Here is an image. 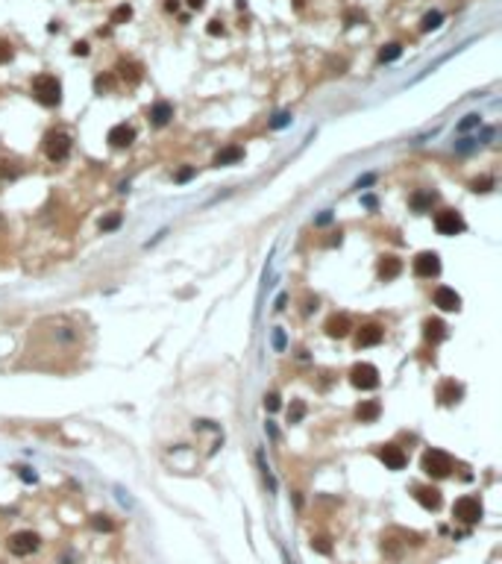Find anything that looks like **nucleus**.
Listing matches in <instances>:
<instances>
[{
	"instance_id": "c03bdc74",
	"label": "nucleus",
	"mask_w": 502,
	"mask_h": 564,
	"mask_svg": "<svg viewBox=\"0 0 502 564\" xmlns=\"http://www.w3.org/2000/svg\"><path fill=\"white\" fill-rule=\"evenodd\" d=\"M164 6H168V12H176V9H179V3H176V0H168Z\"/></svg>"
},
{
	"instance_id": "a19ab883",
	"label": "nucleus",
	"mask_w": 502,
	"mask_h": 564,
	"mask_svg": "<svg viewBox=\"0 0 502 564\" xmlns=\"http://www.w3.org/2000/svg\"><path fill=\"white\" fill-rule=\"evenodd\" d=\"M355 21H364L362 12H347V27H355Z\"/></svg>"
},
{
	"instance_id": "c85d7f7f",
	"label": "nucleus",
	"mask_w": 502,
	"mask_h": 564,
	"mask_svg": "<svg viewBox=\"0 0 502 564\" xmlns=\"http://www.w3.org/2000/svg\"><path fill=\"white\" fill-rule=\"evenodd\" d=\"M91 526L97 529V532H112V529H115V523H112L106 514H94V517H91Z\"/></svg>"
},
{
	"instance_id": "aec40b11",
	"label": "nucleus",
	"mask_w": 502,
	"mask_h": 564,
	"mask_svg": "<svg viewBox=\"0 0 502 564\" xmlns=\"http://www.w3.org/2000/svg\"><path fill=\"white\" fill-rule=\"evenodd\" d=\"M171 118H174V106L168 103V100L153 103V109H150V124H153V127H168V124H171Z\"/></svg>"
},
{
	"instance_id": "7c9ffc66",
	"label": "nucleus",
	"mask_w": 502,
	"mask_h": 564,
	"mask_svg": "<svg viewBox=\"0 0 502 564\" xmlns=\"http://www.w3.org/2000/svg\"><path fill=\"white\" fill-rule=\"evenodd\" d=\"M112 82H115V77H112V74H106V77H97V80H94V88H97V94L109 91V88H112Z\"/></svg>"
},
{
	"instance_id": "a878e982",
	"label": "nucleus",
	"mask_w": 502,
	"mask_h": 564,
	"mask_svg": "<svg viewBox=\"0 0 502 564\" xmlns=\"http://www.w3.org/2000/svg\"><path fill=\"white\" fill-rule=\"evenodd\" d=\"M305 417V403L303 400H294L291 409H288V423H300Z\"/></svg>"
},
{
	"instance_id": "cd10ccee",
	"label": "nucleus",
	"mask_w": 502,
	"mask_h": 564,
	"mask_svg": "<svg viewBox=\"0 0 502 564\" xmlns=\"http://www.w3.org/2000/svg\"><path fill=\"white\" fill-rule=\"evenodd\" d=\"M12 59H15V44L9 38H0V65H9Z\"/></svg>"
},
{
	"instance_id": "4c0bfd02",
	"label": "nucleus",
	"mask_w": 502,
	"mask_h": 564,
	"mask_svg": "<svg viewBox=\"0 0 502 564\" xmlns=\"http://www.w3.org/2000/svg\"><path fill=\"white\" fill-rule=\"evenodd\" d=\"M288 121H291V115H288V112H282V115L273 118V124H270V127H273V129H282L285 124H288Z\"/></svg>"
},
{
	"instance_id": "f8f14e48",
	"label": "nucleus",
	"mask_w": 502,
	"mask_h": 564,
	"mask_svg": "<svg viewBox=\"0 0 502 564\" xmlns=\"http://www.w3.org/2000/svg\"><path fill=\"white\" fill-rule=\"evenodd\" d=\"M106 141H109V147H115V150H124V147H129V144L135 141V129L129 127V124H115V127L109 129Z\"/></svg>"
},
{
	"instance_id": "b1692460",
	"label": "nucleus",
	"mask_w": 502,
	"mask_h": 564,
	"mask_svg": "<svg viewBox=\"0 0 502 564\" xmlns=\"http://www.w3.org/2000/svg\"><path fill=\"white\" fill-rule=\"evenodd\" d=\"M402 56V44H397V41H394V44H385L382 47V50H379V62H397V59Z\"/></svg>"
},
{
	"instance_id": "58836bf2",
	"label": "nucleus",
	"mask_w": 502,
	"mask_h": 564,
	"mask_svg": "<svg viewBox=\"0 0 502 564\" xmlns=\"http://www.w3.org/2000/svg\"><path fill=\"white\" fill-rule=\"evenodd\" d=\"M70 50H74V56H88V41H77Z\"/></svg>"
},
{
	"instance_id": "2f4dec72",
	"label": "nucleus",
	"mask_w": 502,
	"mask_h": 564,
	"mask_svg": "<svg viewBox=\"0 0 502 564\" xmlns=\"http://www.w3.org/2000/svg\"><path fill=\"white\" fill-rule=\"evenodd\" d=\"M258 464H261V476H265V482H268V491H276V479H273V473H270V467L265 464L261 456H258Z\"/></svg>"
},
{
	"instance_id": "72a5a7b5",
	"label": "nucleus",
	"mask_w": 502,
	"mask_h": 564,
	"mask_svg": "<svg viewBox=\"0 0 502 564\" xmlns=\"http://www.w3.org/2000/svg\"><path fill=\"white\" fill-rule=\"evenodd\" d=\"M312 550H317V552H323V555H329V552H332V547H329V540H326V538H312Z\"/></svg>"
},
{
	"instance_id": "423d86ee",
	"label": "nucleus",
	"mask_w": 502,
	"mask_h": 564,
	"mask_svg": "<svg viewBox=\"0 0 502 564\" xmlns=\"http://www.w3.org/2000/svg\"><path fill=\"white\" fill-rule=\"evenodd\" d=\"M411 270H414V276H417V279H432V276L441 273V256H438L435 250H423V253L414 256Z\"/></svg>"
},
{
	"instance_id": "e433bc0d",
	"label": "nucleus",
	"mask_w": 502,
	"mask_h": 564,
	"mask_svg": "<svg viewBox=\"0 0 502 564\" xmlns=\"http://www.w3.org/2000/svg\"><path fill=\"white\" fill-rule=\"evenodd\" d=\"M206 33H209V35H223V24L218 21V18H211L209 27H206Z\"/></svg>"
},
{
	"instance_id": "4be33fe9",
	"label": "nucleus",
	"mask_w": 502,
	"mask_h": 564,
	"mask_svg": "<svg viewBox=\"0 0 502 564\" xmlns=\"http://www.w3.org/2000/svg\"><path fill=\"white\" fill-rule=\"evenodd\" d=\"M435 200H438V194H435V191H417V194H411V209L423 215V212L432 209Z\"/></svg>"
},
{
	"instance_id": "1a4fd4ad",
	"label": "nucleus",
	"mask_w": 502,
	"mask_h": 564,
	"mask_svg": "<svg viewBox=\"0 0 502 564\" xmlns=\"http://www.w3.org/2000/svg\"><path fill=\"white\" fill-rule=\"evenodd\" d=\"M115 70H117V80H124L127 85H138L144 80V65L135 62V59H121Z\"/></svg>"
},
{
	"instance_id": "bb28decb",
	"label": "nucleus",
	"mask_w": 502,
	"mask_h": 564,
	"mask_svg": "<svg viewBox=\"0 0 502 564\" xmlns=\"http://www.w3.org/2000/svg\"><path fill=\"white\" fill-rule=\"evenodd\" d=\"M493 185H496V179H493V176H482V179H473V182H470V188H473L476 194H488Z\"/></svg>"
},
{
	"instance_id": "ea45409f",
	"label": "nucleus",
	"mask_w": 502,
	"mask_h": 564,
	"mask_svg": "<svg viewBox=\"0 0 502 564\" xmlns=\"http://www.w3.org/2000/svg\"><path fill=\"white\" fill-rule=\"evenodd\" d=\"M191 176H194V168H182V171L176 174V182H188Z\"/></svg>"
},
{
	"instance_id": "a211bd4d",
	"label": "nucleus",
	"mask_w": 502,
	"mask_h": 564,
	"mask_svg": "<svg viewBox=\"0 0 502 564\" xmlns=\"http://www.w3.org/2000/svg\"><path fill=\"white\" fill-rule=\"evenodd\" d=\"M379 414H382V403L379 400H362L355 406V420L358 423H373Z\"/></svg>"
},
{
	"instance_id": "79ce46f5",
	"label": "nucleus",
	"mask_w": 502,
	"mask_h": 564,
	"mask_svg": "<svg viewBox=\"0 0 502 564\" xmlns=\"http://www.w3.org/2000/svg\"><path fill=\"white\" fill-rule=\"evenodd\" d=\"M315 309H317V297H315V300L308 297V300H305V315H308V312H315Z\"/></svg>"
},
{
	"instance_id": "6ab92c4d",
	"label": "nucleus",
	"mask_w": 502,
	"mask_h": 564,
	"mask_svg": "<svg viewBox=\"0 0 502 564\" xmlns=\"http://www.w3.org/2000/svg\"><path fill=\"white\" fill-rule=\"evenodd\" d=\"M423 335H426V341H432V344H441L446 338V323L441 317H426L423 320Z\"/></svg>"
},
{
	"instance_id": "6e6552de",
	"label": "nucleus",
	"mask_w": 502,
	"mask_h": 564,
	"mask_svg": "<svg viewBox=\"0 0 502 564\" xmlns=\"http://www.w3.org/2000/svg\"><path fill=\"white\" fill-rule=\"evenodd\" d=\"M350 382L355 388H362V391H373V388H379V370L370 362H358V364H352Z\"/></svg>"
},
{
	"instance_id": "412c9836",
	"label": "nucleus",
	"mask_w": 502,
	"mask_h": 564,
	"mask_svg": "<svg viewBox=\"0 0 502 564\" xmlns=\"http://www.w3.org/2000/svg\"><path fill=\"white\" fill-rule=\"evenodd\" d=\"M241 159H244V147L241 144H229V147H223L214 156V165L221 168V165H235V162H241Z\"/></svg>"
},
{
	"instance_id": "37998d69",
	"label": "nucleus",
	"mask_w": 502,
	"mask_h": 564,
	"mask_svg": "<svg viewBox=\"0 0 502 564\" xmlns=\"http://www.w3.org/2000/svg\"><path fill=\"white\" fill-rule=\"evenodd\" d=\"M188 6H191V9H203V6H206V0H188Z\"/></svg>"
},
{
	"instance_id": "9b49d317",
	"label": "nucleus",
	"mask_w": 502,
	"mask_h": 564,
	"mask_svg": "<svg viewBox=\"0 0 502 564\" xmlns=\"http://www.w3.org/2000/svg\"><path fill=\"white\" fill-rule=\"evenodd\" d=\"M382 338H385V329L379 326V323H362L358 332H355V347L358 350L362 347H376Z\"/></svg>"
},
{
	"instance_id": "9d476101",
	"label": "nucleus",
	"mask_w": 502,
	"mask_h": 564,
	"mask_svg": "<svg viewBox=\"0 0 502 564\" xmlns=\"http://www.w3.org/2000/svg\"><path fill=\"white\" fill-rule=\"evenodd\" d=\"M414 500H417L426 511H438L441 503H444V497H441V491H438L435 485H417V488H414Z\"/></svg>"
},
{
	"instance_id": "5701e85b",
	"label": "nucleus",
	"mask_w": 502,
	"mask_h": 564,
	"mask_svg": "<svg viewBox=\"0 0 502 564\" xmlns=\"http://www.w3.org/2000/svg\"><path fill=\"white\" fill-rule=\"evenodd\" d=\"M441 21H444V12H438V9L426 12V15H423V21H420V30H423V33H432V30L441 27Z\"/></svg>"
},
{
	"instance_id": "39448f33",
	"label": "nucleus",
	"mask_w": 502,
	"mask_h": 564,
	"mask_svg": "<svg viewBox=\"0 0 502 564\" xmlns=\"http://www.w3.org/2000/svg\"><path fill=\"white\" fill-rule=\"evenodd\" d=\"M482 514H485V508H482L479 497H461V500H456V505H452V517H456L458 523H464V526L479 523Z\"/></svg>"
},
{
	"instance_id": "473e14b6",
	"label": "nucleus",
	"mask_w": 502,
	"mask_h": 564,
	"mask_svg": "<svg viewBox=\"0 0 502 564\" xmlns=\"http://www.w3.org/2000/svg\"><path fill=\"white\" fill-rule=\"evenodd\" d=\"M482 124V118L479 115H467L461 124H458V132H467V129H473V127H479Z\"/></svg>"
},
{
	"instance_id": "7ed1b4c3",
	"label": "nucleus",
	"mask_w": 502,
	"mask_h": 564,
	"mask_svg": "<svg viewBox=\"0 0 502 564\" xmlns=\"http://www.w3.org/2000/svg\"><path fill=\"white\" fill-rule=\"evenodd\" d=\"M70 153V135L68 132H62V129H50L44 132V156L50 162H62V159H68Z\"/></svg>"
},
{
	"instance_id": "0eeeda50",
	"label": "nucleus",
	"mask_w": 502,
	"mask_h": 564,
	"mask_svg": "<svg viewBox=\"0 0 502 564\" xmlns=\"http://www.w3.org/2000/svg\"><path fill=\"white\" fill-rule=\"evenodd\" d=\"M435 229L441 235H458L467 229V223H464V218H461L458 209H441L435 215Z\"/></svg>"
},
{
	"instance_id": "20e7f679",
	"label": "nucleus",
	"mask_w": 502,
	"mask_h": 564,
	"mask_svg": "<svg viewBox=\"0 0 502 564\" xmlns=\"http://www.w3.org/2000/svg\"><path fill=\"white\" fill-rule=\"evenodd\" d=\"M6 547H9L12 555H18V558H23V555H33L38 547H41V538L35 535L33 529H21V532H12L9 540H6Z\"/></svg>"
},
{
	"instance_id": "4468645a",
	"label": "nucleus",
	"mask_w": 502,
	"mask_h": 564,
	"mask_svg": "<svg viewBox=\"0 0 502 564\" xmlns=\"http://www.w3.org/2000/svg\"><path fill=\"white\" fill-rule=\"evenodd\" d=\"M379 458H382L385 467H391V470H402L405 464H409V456H405L402 447H397V444H382L379 447Z\"/></svg>"
},
{
	"instance_id": "f257e3e1",
	"label": "nucleus",
	"mask_w": 502,
	"mask_h": 564,
	"mask_svg": "<svg viewBox=\"0 0 502 564\" xmlns=\"http://www.w3.org/2000/svg\"><path fill=\"white\" fill-rule=\"evenodd\" d=\"M30 94L35 97V103L53 109V106L62 103V82L53 74H38L33 80V85H30Z\"/></svg>"
},
{
	"instance_id": "2eb2a0df",
	"label": "nucleus",
	"mask_w": 502,
	"mask_h": 564,
	"mask_svg": "<svg viewBox=\"0 0 502 564\" xmlns=\"http://www.w3.org/2000/svg\"><path fill=\"white\" fill-rule=\"evenodd\" d=\"M323 329H326L329 338H338L341 341V338H347V335L352 332V317L344 315V312H341V315H332L326 323H323Z\"/></svg>"
},
{
	"instance_id": "393cba45",
	"label": "nucleus",
	"mask_w": 502,
	"mask_h": 564,
	"mask_svg": "<svg viewBox=\"0 0 502 564\" xmlns=\"http://www.w3.org/2000/svg\"><path fill=\"white\" fill-rule=\"evenodd\" d=\"M129 18H132V6L129 3H121L115 12H112V18H109V24H127Z\"/></svg>"
},
{
	"instance_id": "c9c22d12",
	"label": "nucleus",
	"mask_w": 502,
	"mask_h": 564,
	"mask_svg": "<svg viewBox=\"0 0 502 564\" xmlns=\"http://www.w3.org/2000/svg\"><path fill=\"white\" fill-rule=\"evenodd\" d=\"M115 494H117V503H121V505H127V508H132V505H135V500L129 497V491H124V488H115Z\"/></svg>"
},
{
	"instance_id": "c756f323",
	"label": "nucleus",
	"mask_w": 502,
	"mask_h": 564,
	"mask_svg": "<svg viewBox=\"0 0 502 564\" xmlns=\"http://www.w3.org/2000/svg\"><path fill=\"white\" fill-rule=\"evenodd\" d=\"M121 226V212H115V215H109V218H103L100 221V229L103 232H109V229H117Z\"/></svg>"
},
{
	"instance_id": "f3484780",
	"label": "nucleus",
	"mask_w": 502,
	"mask_h": 564,
	"mask_svg": "<svg viewBox=\"0 0 502 564\" xmlns=\"http://www.w3.org/2000/svg\"><path fill=\"white\" fill-rule=\"evenodd\" d=\"M376 273H379V279H382V282L397 279L399 273H402V262H399L397 256H382V258H379V265H376Z\"/></svg>"
},
{
	"instance_id": "ddd939ff",
	"label": "nucleus",
	"mask_w": 502,
	"mask_h": 564,
	"mask_svg": "<svg viewBox=\"0 0 502 564\" xmlns=\"http://www.w3.org/2000/svg\"><path fill=\"white\" fill-rule=\"evenodd\" d=\"M432 300H435V306H438L441 312H458V309H461V297H458V291H456V288H446V285L435 288Z\"/></svg>"
},
{
	"instance_id": "a18cd8bd",
	"label": "nucleus",
	"mask_w": 502,
	"mask_h": 564,
	"mask_svg": "<svg viewBox=\"0 0 502 564\" xmlns=\"http://www.w3.org/2000/svg\"><path fill=\"white\" fill-rule=\"evenodd\" d=\"M329 221H332V215H329V212H326V215H320V218H317V223H320V226H323V223H329Z\"/></svg>"
},
{
	"instance_id": "f03ea898",
	"label": "nucleus",
	"mask_w": 502,
	"mask_h": 564,
	"mask_svg": "<svg viewBox=\"0 0 502 564\" xmlns=\"http://www.w3.org/2000/svg\"><path fill=\"white\" fill-rule=\"evenodd\" d=\"M420 470L429 476V479H446L452 470H456V461L449 453L444 450H426L420 458Z\"/></svg>"
},
{
	"instance_id": "dca6fc26",
	"label": "nucleus",
	"mask_w": 502,
	"mask_h": 564,
	"mask_svg": "<svg viewBox=\"0 0 502 564\" xmlns=\"http://www.w3.org/2000/svg\"><path fill=\"white\" fill-rule=\"evenodd\" d=\"M461 397H464V388L458 385L456 379H444V382L438 385V403H441V406H456Z\"/></svg>"
},
{
	"instance_id": "f704fd0d",
	"label": "nucleus",
	"mask_w": 502,
	"mask_h": 564,
	"mask_svg": "<svg viewBox=\"0 0 502 564\" xmlns=\"http://www.w3.org/2000/svg\"><path fill=\"white\" fill-rule=\"evenodd\" d=\"M279 406H282V403H279V394H273V391H270V394H265V409H268V411H276Z\"/></svg>"
}]
</instances>
